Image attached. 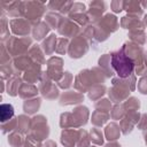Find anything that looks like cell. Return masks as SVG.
<instances>
[{
	"label": "cell",
	"instance_id": "cell-1",
	"mask_svg": "<svg viewBox=\"0 0 147 147\" xmlns=\"http://www.w3.org/2000/svg\"><path fill=\"white\" fill-rule=\"evenodd\" d=\"M111 68L116 71L119 78H127L132 75L134 63L126 56L123 48L110 54Z\"/></svg>",
	"mask_w": 147,
	"mask_h": 147
},
{
	"label": "cell",
	"instance_id": "cell-2",
	"mask_svg": "<svg viewBox=\"0 0 147 147\" xmlns=\"http://www.w3.org/2000/svg\"><path fill=\"white\" fill-rule=\"evenodd\" d=\"M75 88L83 93V92H86L88 91L93 85L95 84H99L98 83V79L95 77V74L93 72V70H83L80 71L76 78H75Z\"/></svg>",
	"mask_w": 147,
	"mask_h": 147
},
{
	"label": "cell",
	"instance_id": "cell-3",
	"mask_svg": "<svg viewBox=\"0 0 147 147\" xmlns=\"http://www.w3.org/2000/svg\"><path fill=\"white\" fill-rule=\"evenodd\" d=\"M49 134V127L47 126V121L42 115H38L31 119V136L32 138L37 139L38 141H41L42 139H46Z\"/></svg>",
	"mask_w": 147,
	"mask_h": 147
},
{
	"label": "cell",
	"instance_id": "cell-4",
	"mask_svg": "<svg viewBox=\"0 0 147 147\" xmlns=\"http://www.w3.org/2000/svg\"><path fill=\"white\" fill-rule=\"evenodd\" d=\"M39 91L46 99H55L59 95V90L49 78L47 72H42L39 79Z\"/></svg>",
	"mask_w": 147,
	"mask_h": 147
},
{
	"label": "cell",
	"instance_id": "cell-5",
	"mask_svg": "<svg viewBox=\"0 0 147 147\" xmlns=\"http://www.w3.org/2000/svg\"><path fill=\"white\" fill-rule=\"evenodd\" d=\"M87 51H88V44H87L86 39L82 36H77L74 38V40L69 45L68 52H69L70 57L79 59V57L84 56V54H86Z\"/></svg>",
	"mask_w": 147,
	"mask_h": 147
},
{
	"label": "cell",
	"instance_id": "cell-6",
	"mask_svg": "<svg viewBox=\"0 0 147 147\" xmlns=\"http://www.w3.org/2000/svg\"><path fill=\"white\" fill-rule=\"evenodd\" d=\"M62 59L57 56H53L47 61V75L52 80H60L62 78L64 74L62 71Z\"/></svg>",
	"mask_w": 147,
	"mask_h": 147
},
{
	"label": "cell",
	"instance_id": "cell-7",
	"mask_svg": "<svg viewBox=\"0 0 147 147\" xmlns=\"http://www.w3.org/2000/svg\"><path fill=\"white\" fill-rule=\"evenodd\" d=\"M31 45V40L28 37H22V38H11L9 40V46H8V52L11 55L21 54L28 49V47Z\"/></svg>",
	"mask_w": 147,
	"mask_h": 147
},
{
	"label": "cell",
	"instance_id": "cell-8",
	"mask_svg": "<svg viewBox=\"0 0 147 147\" xmlns=\"http://www.w3.org/2000/svg\"><path fill=\"white\" fill-rule=\"evenodd\" d=\"M84 100V95L80 92L76 91H67L62 93L60 96V105L61 106H70V105H77L80 103Z\"/></svg>",
	"mask_w": 147,
	"mask_h": 147
},
{
	"label": "cell",
	"instance_id": "cell-9",
	"mask_svg": "<svg viewBox=\"0 0 147 147\" xmlns=\"http://www.w3.org/2000/svg\"><path fill=\"white\" fill-rule=\"evenodd\" d=\"M59 32L60 34L63 36V38L64 37H77L76 34L79 32V28L72 20L64 18L59 28Z\"/></svg>",
	"mask_w": 147,
	"mask_h": 147
},
{
	"label": "cell",
	"instance_id": "cell-10",
	"mask_svg": "<svg viewBox=\"0 0 147 147\" xmlns=\"http://www.w3.org/2000/svg\"><path fill=\"white\" fill-rule=\"evenodd\" d=\"M88 115H90L88 109L85 106H79V107L75 108L72 111V116H74V121H75V129L79 127L82 125H85L87 123Z\"/></svg>",
	"mask_w": 147,
	"mask_h": 147
},
{
	"label": "cell",
	"instance_id": "cell-11",
	"mask_svg": "<svg viewBox=\"0 0 147 147\" xmlns=\"http://www.w3.org/2000/svg\"><path fill=\"white\" fill-rule=\"evenodd\" d=\"M79 136V130L76 131L74 129H64L61 133V142L64 147H74L77 144Z\"/></svg>",
	"mask_w": 147,
	"mask_h": 147
},
{
	"label": "cell",
	"instance_id": "cell-12",
	"mask_svg": "<svg viewBox=\"0 0 147 147\" xmlns=\"http://www.w3.org/2000/svg\"><path fill=\"white\" fill-rule=\"evenodd\" d=\"M10 25H11V30L14 33L18 34V36H26L29 34L30 30H31V26L29 24L28 21H24V20H13L10 22Z\"/></svg>",
	"mask_w": 147,
	"mask_h": 147
},
{
	"label": "cell",
	"instance_id": "cell-13",
	"mask_svg": "<svg viewBox=\"0 0 147 147\" xmlns=\"http://www.w3.org/2000/svg\"><path fill=\"white\" fill-rule=\"evenodd\" d=\"M91 9L87 11L88 20L92 22H96L98 20H101V14L106 10V5L103 2H91Z\"/></svg>",
	"mask_w": 147,
	"mask_h": 147
},
{
	"label": "cell",
	"instance_id": "cell-14",
	"mask_svg": "<svg viewBox=\"0 0 147 147\" xmlns=\"http://www.w3.org/2000/svg\"><path fill=\"white\" fill-rule=\"evenodd\" d=\"M41 70H40V64H37V63H33L30 68H28L25 70V74H24V79L29 83V84H32V83H36L40 77H41Z\"/></svg>",
	"mask_w": 147,
	"mask_h": 147
},
{
	"label": "cell",
	"instance_id": "cell-15",
	"mask_svg": "<svg viewBox=\"0 0 147 147\" xmlns=\"http://www.w3.org/2000/svg\"><path fill=\"white\" fill-rule=\"evenodd\" d=\"M139 17H131V16H125L121 20V25L124 28V29H130L131 31L132 30H138V29H142L144 28V23L140 22L138 20Z\"/></svg>",
	"mask_w": 147,
	"mask_h": 147
},
{
	"label": "cell",
	"instance_id": "cell-16",
	"mask_svg": "<svg viewBox=\"0 0 147 147\" xmlns=\"http://www.w3.org/2000/svg\"><path fill=\"white\" fill-rule=\"evenodd\" d=\"M18 94L21 98L23 99H29V98H33L38 94V88L32 85V84H29V83H24L21 85L20 87V91H18Z\"/></svg>",
	"mask_w": 147,
	"mask_h": 147
},
{
	"label": "cell",
	"instance_id": "cell-17",
	"mask_svg": "<svg viewBox=\"0 0 147 147\" xmlns=\"http://www.w3.org/2000/svg\"><path fill=\"white\" fill-rule=\"evenodd\" d=\"M119 134H121L119 125H117L116 123H110L107 125V127L105 130V137L109 141H115L116 139L119 138Z\"/></svg>",
	"mask_w": 147,
	"mask_h": 147
},
{
	"label": "cell",
	"instance_id": "cell-18",
	"mask_svg": "<svg viewBox=\"0 0 147 147\" xmlns=\"http://www.w3.org/2000/svg\"><path fill=\"white\" fill-rule=\"evenodd\" d=\"M44 11H45L44 5L40 3V2H34V7L33 8L26 9V17L29 20H34V21L37 20V22H38L39 17L44 14Z\"/></svg>",
	"mask_w": 147,
	"mask_h": 147
},
{
	"label": "cell",
	"instance_id": "cell-19",
	"mask_svg": "<svg viewBox=\"0 0 147 147\" xmlns=\"http://www.w3.org/2000/svg\"><path fill=\"white\" fill-rule=\"evenodd\" d=\"M49 29L51 28L46 22H37V25L33 29V38L36 40H41L47 34Z\"/></svg>",
	"mask_w": 147,
	"mask_h": 147
},
{
	"label": "cell",
	"instance_id": "cell-20",
	"mask_svg": "<svg viewBox=\"0 0 147 147\" xmlns=\"http://www.w3.org/2000/svg\"><path fill=\"white\" fill-rule=\"evenodd\" d=\"M56 42H57V38L55 34H49L48 38H46V40H44L42 42V49L46 54L51 55L55 52L56 49Z\"/></svg>",
	"mask_w": 147,
	"mask_h": 147
},
{
	"label": "cell",
	"instance_id": "cell-21",
	"mask_svg": "<svg viewBox=\"0 0 147 147\" xmlns=\"http://www.w3.org/2000/svg\"><path fill=\"white\" fill-rule=\"evenodd\" d=\"M111 61H110V55L105 54L99 59V65L103 70V72L107 75V77H110L114 75V71L111 69Z\"/></svg>",
	"mask_w": 147,
	"mask_h": 147
},
{
	"label": "cell",
	"instance_id": "cell-22",
	"mask_svg": "<svg viewBox=\"0 0 147 147\" xmlns=\"http://www.w3.org/2000/svg\"><path fill=\"white\" fill-rule=\"evenodd\" d=\"M14 116V107L9 103H3L0 107V117H1V122L6 123L10 119H13Z\"/></svg>",
	"mask_w": 147,
	"mask_h": 147
},
{
	"label": "cell",
	"instance_id": "cell-23",
	"mask_svg": "<svg viewBox=\"0 0 147 147\" xmlns=\"http://www.w3.org/2000/svg\"><path fill=\"white\" fill-rule=\"evenodd\" d=\"M41 105V99L40 98H34L32 100H26L23 105V109L26 114H34Z\"/></svg>",
	"mask_w": 147,
	"mask_h": 147
},
{
	"label": "cell",
	"instance_id": "cell-24",
	"mask_svg": "<svg viewBox=\"0 0 147 147\" xmlns=\"http://www.w3.org/2000/svg\"><path fill=\"white\" fill-rule=\"evenodd\" d=\"M29 56L31 57V60H33L37 64H42L45 62V57L42 55V52L40 49V47L38 45H33L30 51H29Z\"/></svg>",
	"mask_w": 147,
	"mask_h": 147
},
{
	"label": "cell",
	"instance_id": "cell-25",
	"mask_svg": "<svg viewBox=\"0 0 147 147\" xmlns=\"http://www.w3.org/2000/svg\"><path fill=\"white\" fill-rule=\"evenodd\" d=\"M109 114L106 113V111H100V110H95L93 114H92V123L95 125V126H101L103 125L108 118H109Z\"/></svg>",
	"mask_w": 147,
	"mask_h": 147
},
{
	"label": "cell",
	"instance_id": "cell-26",
	"mask_svg": "<svg viewBox=\"0 0 147 147\" xmlns=\"http://www.w3.org/2000/svg\"><path fill=\"white\" fill-rule=\"evenodd\" d=\"M106 92V86L101 84H95L88 90V98L91 100H99Z\"/></svg>",
	"mask_w": 147,
	"mask_h": 147
},
{
	"label": "cell",
	"instance_id": "cell-27",
	"mask_svg": "<svg viewBox=\"0 0 147 147\" xmlns=\"http://www.w3.org/2000/svg\"><path fill=\"white\" fill-rule=\"evenodd\" d=\"M63 20L64 18H62V16L56 13H49L46 15V23L53 29H56V28L59 29L61 23L63 22Z\"/></svg>",
	"mask_w": 147,
	"mask_h": 147
},
{
	"label": "cell",
	"instance_id": "cell-28",
	"mask_svg": "<svg viewBox=\"0 0 147 147\" xmlns=\"http://www.w3.org/2000/svg\"><path fill=\"white\" fill-rule=\"evenodd\" d=\"M129 37L132 41H134V44L137 45H144L146 41V34L144 32L142 29H138V30H132L129 33Z\"/></svg>",
	"mask_w": 147,
	"mask_h": 147
},
{
	"label": "cell",
	"instance_id": "cell-29",
	"mask_svg": "<svg viewBox=\"0 0 147 147\" xmlns=\"http://www.w3.org/2000/svg\"><path fill=\"white\" fill-rule=\"evenodd\" d=\"M16 129L21 132V133H28L29 130L31 129V119L24 115L18 116L17 118V126Z\"/></svg>",
	"mask_w": 147,
	"mask_h": 147
},
{
	"label": "cell",
	"instance_id": "cell-30",
	"mask_svg": "<svg viewBox=\"0 0 147 147\" xmlns=\"http://www.w3.org/2000/svg\"><path fill=\"white\" fill-rule=\"evenodd\" d=\"M33 63H32V61H31V57L30 56H18V57H16L15 59V61H14V67L16 68V69H18V70H23V69H28V68H30L31 65H32Z\"/></svg>",
	"mask_w": 147,
	"mask_h": 147
},
{
	"label": "cell",
	"instance_id": "cell-31",
	"mask_svg": "<svg viewBox=\"0 0 147 147\" xmlns=\"http://www.w3.org/2000/svg\"><path fill=\"white\" fill-rule=\"evenodd\" d=\"M124 6H125L126 11L131 16L139 17L142 14V8L140 7V3L139 2H124Z\"/></svg>",
	"mask_w": 147,
	"mask_h": 147
},
{
	"label": "cell",
	"instance_id": "cell-32",
	"mask_svg": "<svg viewBox=\"0 0 147 147\" xmlns=\"http://www.w3.org/2000/svg\"><path fill=\"white\" fill-rule=\"evenodd\" d=\"M22 85V82L18 77H13L8 80V93L10 95H16L18 94V91H20V87Z\"/></svg>",
	"mask_w": 147,
	"mask_h": 147
},
{
	"label": "cell",
	"instance_id": "cell-33",
	"mask_svg": "<svg viewBox=\"0 0 147 147\" xmlns=\"http://www.w3.org/2000/svg\"><path fill=\"white\" fill-rule=\"evenodd\" d=\"M124 109H125V111H126V114L127 113H132V111H137L138 109H139V107H140V101L137 99V98H129L125 102H124Z\"/></svg>",
	"mask_w": 147,
	"mask_h": 147
},
{
	"label": "cell",
	"instance_id": "cell-34",
	"mask_svg": "<svg viewBox=\"0 0 147 147\" xmlns=\"http://www.w3.org/2000/svg\"><path fill=\"white\" fill-rule=\"evenodd\" d=\"M90 142H91V139H90L88 133L85 130L79 129V136H78V140H77V147H90Z\"/></svg>",
	"mask_w": 147,
	"mask_h": 147
},
{
	"label": "cell",
	"instance_id": "cell-35",
	"mask_svg": "<svg viewBox=\"0 0 147 147\" xmlns=\"http://www.w3.org/2000/svg\"><path fill=\"white\" fill-rule=\"evenodd\" d=\"M90 139L92 142H94L96 145H102L103 144V134H102L101 130L98 127H93L90 131Z\"/></svg>",
	"mask_w": 147,
	"mask_h": 147
},
{
	"label": "cell",
	"instance_id": "cell-36",
	"mask_svg": "<svg viewBox=\"0 0 147 147\" xmlns=\"http://www.w3.org/2000/svg\"><path fill=\"white\" fill-rule=\"evenodd\" d=\"M134 125H136V124L125 115V117L122 118V121H121L119 127H121V131H122L124 134H129V133L133 130V126H134Z\"/></svg>",
	"mask_w": 147,
	"mask_h": 147
},
{
	"label": "cell",
	"instance_id": "cell-37",
	"mask_svg": "<svg viewBox=\"0 0 147 147\" xmlns=\"http://www.w3.org/2000/svg\"><path fill=\"white\" fill-rule=\"evenodd\" d=\"M72 75L69 72V71H65L64 74H63V76H62V78L59 80V86L61 87V88H68L70 85H71V83H72Z\"/></svg>",
	"mask_w": 147,
	"mask_h": 147
},
{
	"label": "cell",
	"instance_id": "cell-38",
	"mask_svg": "<svg viewBox=\"0 0 147 147\" xmlns=\"http://www.w3.org/2000/svg\"><path fill=\"white\" fill-rule=\"evenodd\" d=\"M125 115H126V111L124 109V106L116 105L111 110V117L114 119H122L125 117Z\"/></svg>",
	"mask_w": 147,
	"mask_h": 147
},
{
	"label": "cell",
	"instance_id": "cell-39",
	"mask_svg": "<svg viewBox=\"0 0 147 147\" xmlns=\"http://www.w3.org/2000/svg\"><path fill=\"white\" fill-rule=\"evenodd\" d=\"M67 48H69V42L67 38H60L56 42V49L55 52L59 54H64L67 52Z\"/></svg>",
	"mask_w": 147,
	"mask_h": 147
},
{
	"label": "cell",
	"instance_id": "cell-40",
	"mask_svg": "<svg viewBox=\"0 0 147 147\" xmlns=\"http://www.w3.org/2000/svg\"><path fill=\"white\" fill-rule=\"evenodd\" d=\"M111 108V101H109L108 99H102L99 100L95 103V110H100V111H106L108 113V110H110Z\"/></svg>",
	"mask_w": 147,
	"mask_h": 147
},
{
	"label": "cell",
	"instance_id": "cell-41",
	"mask_svg": "<svg viewBox=\"0 0 147 147\" xmlns=\"http://www.w3.org/2000/svg\"><path fill=\"white\" fill-rule=\"evenodd\" d=\"M8 141H9V144H10L13 147H21V146H22V137H21V134H18V133L11 134V136L9 137Z\"/></svg>",
	"mask_w": 147,
	"mask_h": 147
},
{
	"label": "cell",
	"instance_id": "cell-42",
	"mask_svg": "<svg viewBox=\"0 0 147 147\" xmlns=\"http://www.w3.org/2000/svg\"><path fill=\"white\" fill-rule=\"evenodd\" d=\"M138 90L140 91V93L147 94V76L140 79V82L138 83Z\"/></svg>",
	"mask_w": 147,
	"mask_h": 147
},
{
	"label": "cell",
	"instance_id": "cell-43",
	"mask_svg": "<svg viewBox=\"0 0 147 147\" xmlns=\"http://www.w3.org/2000/svg\"><path fill=\"white\" fill-rule=\"evenodd\" d=\"M137 125L139 129H147V114H142L140 116V119Z\"/></svg>",
	"mask_w": 147,
	"mask_h": 147
},
{
	"label": "cell",
	"instance_id": "cell-44",
	"mask_svg": "<svg viewBox=\"0 0 147 147\" xmlns=\"http://www.w3.org/2000/svg\"><path fill=\"white\" fill-rule=\"evenodd\" d=\"M124 7V2H119V1H114L111 2V8L115 13H119Z\"/></svg>",
	"mask_w": 147,
	"mask_h": 147
},
{
	"label": "cell",
	"instance_id": "cell-45",
	"mask_svg": "<svg viewBox=\"0 0 147 147\" xmlns=\"http://www.w3.org/2000/svg\"><path fill=\"white\" fill-rule=\"evenodd\" d=\"M41 147H57V146H56V144H55L54 141H52V140H47Z\"/></svg>",
	"mask_w": 147,
	"mask_h": 147
},
{
	"label": "cell",
	"instance_id": "cell-46",
	"mask_svg": "<svg viewBox=\"0 0 147 147\" xmlns=\"http://www.w3.org/2000/svg\"><path fill=\"white\" fill-rule=\"evenodd\" d=\"M105 147H121V145H118L117 142H115V141H110L109 144H107Z\"/></svg>",
	"mask_w": 147,
	"mask_h": 147
},
{
	"label": "cell",
	"instance_id": "cell-47",
	"mask_svg": "<svg viewBox=\"0 0 147 147\" xmlns=\"http://www.w3.org/2000/svg\"><path fill=\"white\" fill-rule=\"evenodd\" d=\"M144 64H145V67L147 68V52H146V51L144 52Z\"/></svg>",
	"mask_w": 147,
	"mask_h": 147
},
{
	"label": "cell",
	"instance_id": "cell-48",
	"mask_svg": "<svg viewBox=\"0 0 147 147\" xmlns=\"http://www.w3.org/2000/svg\"><path fill=\"white\" fill-rule=\"evenodd\" d=\"M144 137H145V141L147 144V129H145V131H144Z\"/></svg>",
	"mask_w": 147,
	"mask_h": 147
},
{
	"label": "cell",
	"instance_id": "cell-49",
	"mask_svg": "<svg viewBox=\"0 0 147 147\" xmlns=\"http://www.w3.org/2000/svg\"><path fill=\"white\" fill-rule=\"evenodd\" d=\"M144 25L145 26H147V15L145 16V18H144Z\"/></svg>",
	"mask_w": 147,
	"mask_h": 147
},
{
	"label": "cell",
	"instance_id": "cell-50",
	"mask_svg": "<svg viewBox=\"0 0 147 147\" xmlns=\"http://www.w3.org/2000/svg\"><path fill=\"white\" fill-rule=\"evenodd\" d=\"M92 147H95V146H92Z\"/></svg>",
	"mask_w": 147,
	"mask_h": 147
}]
</instances>
